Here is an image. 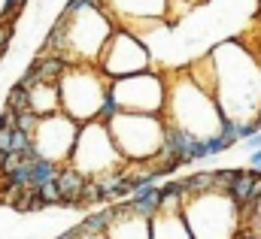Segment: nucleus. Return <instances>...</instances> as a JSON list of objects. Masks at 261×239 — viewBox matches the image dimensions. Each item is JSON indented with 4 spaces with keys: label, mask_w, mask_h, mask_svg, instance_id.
Instances as JSON below:
<instances>
[{
    "label": "nucleus",
    "mask_w": 261,
    "mask_h": 239,
    "mask_svg": "<svg viewBox=\"0 0 261 239\" xmlns=\"http://www.w3.org/2000/svg\"><path fill=\"white\" fill-rule=\"evenodd\" d=\"M210 79L203 82L222 115L237 124H246L258 115L261 109V64L258 58L240 46V43H225L206 58Z\"/></svg>",
    "instance_id": "1"
},
{
    "label": "nucleus",
    "mask_w": 261,
    "mask_h": 239,
    "mask_svg": "<svg viewBox=\"0 0 261 239\" xmlns=\"http://www.w3.org/2000/svg\"><path fill=\"white\" fill-rule=\"evenodd\" d=\"M222 109L206 85H200L192 70L179 76H167V106H164V121L192 133L195 139H210L219 136L222 127Z\"/></svg>",
    "instance_id": "2"
},
{
    "label": "nucleus",
    "mask_w": 261,
    "mask_h": 239,
    "mask_svg": "<svg viewBox=\"0 0 261 239\" xmlns=\"http://www.w3.org/2000/svg\"><path fill=\"white\" fill-rule=\"evenodd\" d=\"M182 218L192 230V239H237L243 233V209L225 191L186 197Z\"/></svg>",
    "instance_id": "3"
},
{
    "label": "nucleus",
    "mask_w": 261,
    "mask_h": 239,
    "mask_svg": "<svg viewBox=\"0 0 261 239\" xmlns=\"http://www.w3.org/2000/svg\"><path fill=\"white\" fill-rule=\"evenodd\" d=\"M110 88H113V79H107L97 64H73L58 79L61 112L70 115L76 124L97 121V112H100Z\"/></svg>",
    "instance_id": "4"
},
{
    "label": "nucleus",
    "mask_w": 261,
    "mask_h": 239,
    "mask_svg": "<svg viewBox=\"0 0 261 239\" xmlns=\"http://www.w3.org/2000/svg\"><path fill=\"white\" fill-rule=\"evenodd\" d=\"M107 127H110L113 142L122 152L125 164H152V161H158L161 145H164V130H167L164 115L122 112Z\"/></svg>",
    "instance_id": "5"
},
{
    "label": "nucleus",
    "mask_w": 261,
    "mask_h": 239,
    "mask_svg": "<svg viewBox=\"0 0 261 239\" xmlns=\"http://www.w3.org/2000/svg\"><path fill=\"white\" fill-rule=\"evenodd\" d=\"M64 34H67V58L70 64H97L110 37L116 34V21L107 6H88L76 15L64 18Z\"/></svg>",
    "instance_id": "6"
},
{
    "label": "nucleus",
    "mask_w": 261,
    "mask_h": 239,
    "mask_svg": "<svg viewBox=\"0 0 261 239\" xmlns=\"http://www.w3.org/2000/svg\"><path fill=\"white\" fill-rule=\"evenodd\" d=\"M70 167L79 170L85 179H103L125 170V158L113 142V133L100 121H88L79 127L76 148L70 155Z\"/></svg>",
    "instance_id": "7"
},
{
    "label": "nucleus",
    "mask_w": 261,
    "mask_h": 239,
    "mask_svg": "<svg viewBox=\"0 0 261 239\" xmlns=\"http://www.w3.org/2000/svg\"><path fill=\"white\" fill-rule=\"evenodd\" d=\"M113 97L119 100L122 112L143 115H164L167 106V76L161 70H146L137 76H125L113 82Z\"/></svg>",
    "instance_id": "8"
},
{
    "label": "nucleus",
    "mask_w": 261,
    "mask_h": 239,
    "mask_svg": "<svg viewBox=\"0 0 261 239\" xmlns=\"http://www.w3.org/2000/svg\"><path fill=\"white\" fill-rule=\"evenodd\" d=\"M100 73L107 79H125V76H137L152 70V55L146 49V43L130 31V27H116V34L110 37L103 55L97 61Z\"/></svg>",
    "instance_id": "9"
},
{
    "label": "nucleus",
    "mask_w": 261,
    "mask_h": 239,
    "mask_svg": "<svg viewBox=\"0 0 261 239\" xmlns=\"http://www.w3.org/2000/svg\"><path fill=\"white\" fill-rule=\"evenodd\" d=\"M79 127L76 121L58 112V115H46V118L37 121L34 133H31V148L37 158L43 161H52L58 167L70 164V155L76 148V139H79Z\"/></svg>",
    "instance_id": "10"
},
{
    "label": "nucleus",
    "mask_w": 261,
    "mask_h": 239,
    "mask_svg": "<svg viewBox=\"0 0 261 239\" xmlns=\"http://www.w3.org/2000/svg\"><path fill=\"white\" fill-rule=\"evenodd\" d=\"M110 209H113V224L107 230L110 239H152V221L137 215V212H130L125 206V200L113 203Z\"/></svg>",
    "instance_id": "11"
},
{
    "label": "nucleus",
    "mask_w": 261,
    "mask_h": 239,
    "mask_svg": "<svg viewBox=\"0 0 261 239\" xmlns=\"http://www.w3.org/2000/svg\"><path fill=\"white\" fill-rule=\"evenodd\" d=\"M103 6L125 21H161L167 15V0H103Z\"/></svg>",
    "instance_id": "12"
},
{
    "label": "nucleus",
    "mask_w": 261,
    "mask_h": 239,
    "mask_svg": "<svg viewBox=\"0 0 261 239\" xmlns=\"http://www.w3.org/2000/svg\"><path fill=\"white\" fill-rule=\"evenodd\" d=\"M28 91V112L46 118V115H58L61 112V94H58V82H37Z\"/></svg>",
    "instance_id": "13"
},
{
    "label": "nucleus",
    "mask_w": 261,
    "mask_h": 239,
    "mask_svg": "<svg viewBox=\"0 0 261 239\" xmlns=\"http://www.w3.org/2000/svg\"><path fill=\"white\" fill-rule=\"evenodd\" d=\"M149 221H152V239H192L182 212H158Z\"/></svg>",
    "instance_id": "14"
},
{
    "label": "nucleus",
    "mask_w": 261,
    "mask_h": 239,
    "mask_svg": "<svg viewBox=\"0 0 261 239\" xmlns=\"http://www.w3.org/2000/svg\"><path fill=\"white\" fill-rule=\"evenodd\" d=\"M55 185H58L61 200H64V206H67V203H82V194H85L88 179H85L79 170H73L70 164H64V167L58 170V176H55Z\"/></svg>",
    "instance_id": "15"
},
{
    "label": "nucleus",
    "mask_w": 261,
    "mask_h": 239,
    "mask_svg": "<svg viewBox=\"0 0 261 239\" xmlns=\"http://www.w3.org/2000/svg\"><path fill=\"white\" fill-rule=\"evenodd\" d=\"M110 224H113V209H100L94 215H85L82 224H76L73 230H76V236H107Z\"/></svg>",
    "instance_id": "16"
},
{
    "label": "nucleus",
    "mask_w": 261,
    "mask_h": 239,
    "mask_svg": "<svg viewBox=\"0 0 261 239\" xmlns=\"http://www.w3.org/2000/svg\"><path fill=\"white\" fill-rule=\"evenodd\" d=\"M58 170H61L58 164H52V161H43V158H37V161L31 164V188H43V185L55 182Z\"/></svg>",
    "instance_id": "17"
},
{
    "label": "nucleus",
    "mask_w": 261,
    "mask_h": 239,
    "mask_svg": "<svg viewBox=\"0 0 261 239\" xmlns=\"http://www.w3.org/2000/svg\"><path fill=\"white\" fill-rule=\"evenodd\" d=\"M182 185H186V197L216 191V173H192L189 179H182Z\"/></svg>",
    "instance_id": "18"
},
{
    "label": "nucleus",
    "mask_w": 261,
    "mask_h": 239,
    "mask_svg": "<svg viewBox=\"0 0 261 239\" xmlns=\"http://www.w3.org/2000/svg\"><path fill=\"white\" fill-rule=\"evenodd\" d=\"M122 115V106H119V100L113 97V88H110V94H107V100H103V106H100V112H97V121L100 124H110L113 118H119Z\"/></svg>",
    "instance_id": "19"
},
{
    "label": "nucleus",
    "mask_w": 261,
    "mask_h": 239,
    "mask_svg": "<svg viewBox=\"0 0 261 239\" xmlns=\"http://www.w3.org/2000/svg\"><path fill=\"white\" fill-rule=\"evenodd\" d=\"M6 109L15 112V115H18V112H28V91H24L18 82H15L12 91H9V103H6Z\"/></svg>",
    "instance_id": "20"
},
{
    "label": "nucleus",
    "mask_w": 261,
    "mask_h": 239,
    "mask_svg": "<svg viewBox=\"0 0 261 239\" xmlns=\"http://www.w3.org/2000/svg\"><path fill=\"white\" fill-rule=\"evenodd\" d=\"M237 176H240V170H216V191L228 194V188L237 182Z\"/></svg>",
    "instance_id": "21"
},
{
    "label": "nucleus",
    "mask_w": 261,
    "mask_h": 239,
    "mask_svg": "<svg viewBox=\"0 0 261 239\" xmlns=\"http://www.w3.org/2000/svg\"><path fill=\"white\" fill-rule=\"evenodd\" d=\"M203 142H206V155H210V158H216V155H222V152L231 148V142H228L225 136H210V139H203Z\"/></svg>",
    "instance_id": "22"
},
{
    "label": "nucleus",
    "mask_w": 261,
    "mask_h": 239,
    "mask_svg": "<svg viewBox=\"0 0 261 239\" xmlns=\"http://www.w3.org/2000/svg\"><path fill=\"white\" fill-rule=\"evenodd\" d=\"M37 121H40V115H34V112H18L15 115V127L18 130H24L28 136L34 133V127H37Z\"/></svg>",
    "instance_id": "23"
},
{
    "label": "nucleus",
    "mask_w": 261,
    "mask_h": 239,
    "mask_svg": "<svg viewBox=\"0 0 261 239\" xmlns=\"http://www.w3.org/2000/svg\"><path fill=\"white\" fill-rule=\"evenodd\" d=\"M0 152L12 155V127H0Z\"/></svg>",
    "instance_id": "24"
},
{
    "label": "nucleus",
    "mask_w": 261,
    "mask_h": 239,
    "mask_svg": "<svg viewBox=\"0 0 261 239\" xmlns=\"http://www.w3.org/2000/svg\"><path fill=\"white\" fill-rule=\"evenodd\" d=\"M9 40H12V27L9 24H0V52H6Z\"/></svg>",
    "instance_id": "25"
},
{
    "label": "nucleus",
    "mask_w": 261,
    "mask_h": 239,
    "mask_svg": "<svg viewBox=\"0 0 261 239\" xmlns=\"http://www.w3.org/2000/svg\"><path fill=\"white\" fill-rule=\"evenodd\" d=\"M243 145L249 148V155H252V152H261V130L258 133H252L249 139H243Z\"/></svg>",
    "instance_id": "26"
},
{
    "label": "nucleus",
    "mask_w": 261,
    "mask_h": 239,
    "mask_svg": "<svg viewBox=\"0 0 261 239\" xmlns=\"http://www.w3.org/2000/svg\"><path fill=\"white\" fill-rule=\"evenodd\" d=\"M249 170L261 176V152H252V155H249Z\"/></svg>",
    "instance_id": "27"
},
{
    "label": "nucleus",
    "mask_w": 261,
    "mask_h": 239,
    "mask_svg": "<svg viewBox=\"0 0 261 239\" xmlns=\"http://www.w3.org/2000/svg\"><path fill=\"white\" fill-rule=\"evenodd\" d=\"M9 15V0H0V18H6Z\"/></svg>",
    "instance_id": "28"
},
{
    "label": "nucleus",
    "mask_w": 261,
    "mask_h": 239,
    "mask_svg": "<svg viewBox=\"0 0 261 239\" xmlns=\"http://www.w3.org/2000/svg\"><path fill=\"white\" fill-rule=\"evenodd\" d=\"M58 239H76V230L70 227V230H67V233H61V236H58Z\"/></svg>",
    "instance_id": "29"
},
{
    "label": "nucleus",
    "mask_w": 261,
    "mask_h": 239,
    "mask_svg": "<svg viewBox=\"0 0 261 239\" xmlns=\"http://www.w3.org/2000/svg\"><path fill=\"white\" fill-rule=\"evenodd\" d=\"M237 239H261V236H249V233H240Z\"/></svg>",
    "instance_id": "30"
},
{
    "label": "nucleus",
    "mask_w": 261,
    "mask_h": 239,
    "mask_svg": "<svg viewBox=\"0 0 261 239\" xmlns=\"http://www.w3.org/2000/svg\"><path fill=\"white\" fill-rule=\"evenodd\" d=\"M76 239H110V236H76Z\"/></svg>",
    "instance_id": "31"
},
{
    "label": "nucleus",
    "mask_w": 261,
    "mask_h": 239,
    "mask_svg": "<svg viewBox=\"0 0 261 239\" xmlns=\"http://www.w3.org/2000/svg\"><path fill=\"white\" fill-rule=\"evenodd\" d=\"M0 61H3V52H0Z\"/></svg>",
    "instance_id": "32"
}]
</instances>
